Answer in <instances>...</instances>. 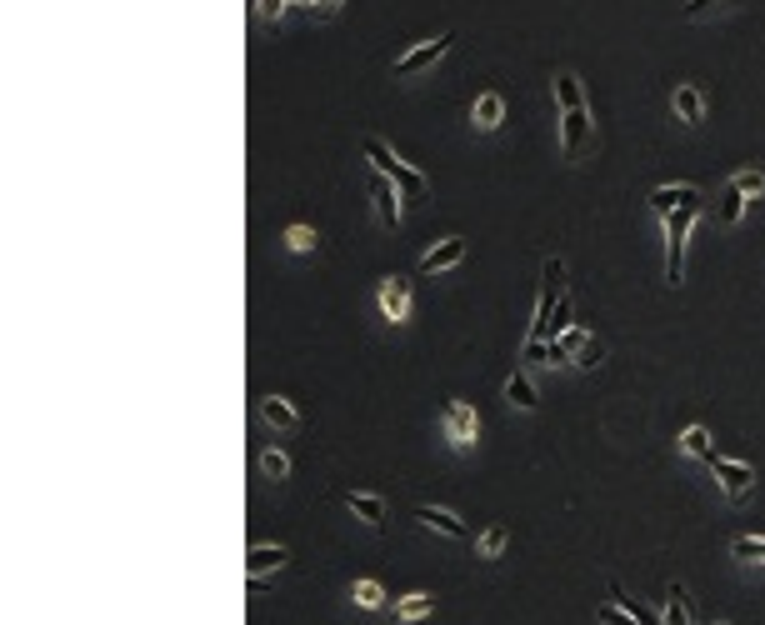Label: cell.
I'll return each mask as SVG.
<instances>
[{
  "instance_id": "cell-1",
  "label": "cell",
  "mask_w": 765,
  "mask_h": 625,
  "mask_svg": "<svg viewBox=\"0 0 765 625\" xmlns=\"http://www.w3.org/2000/svg\"><path fill=\"white\" fill-rule=\"evenodd\" d=\"M556 105H560V151L570 161H580L590 151V105L576 70H556Z\"/></svg>"
},
{
  "instance_id": "cell-2",
  "label": "cell",
  "mask_w": 765,
  "mask_h": 625,
  "mask_svg": "<svg viewBox=\"0 0 765 625\" xmlns=\"http://www.w3.org/2000/svg\"><path fill=\"white\" fill-rule=\"evenodd\" d=\"M360 145H366V161L376 165V171L386 175V180H396V185L406 190V196H425V190H430V175L416 171V165H406V161H400V155L390 151L386 141H380V135H366Z\"/></svg>"
},
{
  "instance_id": "cell-3",
  "label": "cell",
  "mask_w": 765,
  "mask_h": 625,
  "mask_svg": "<svg viewBox=\"0 0 765 625\" xmlns=\"http://www.w3.org/2000/svg\"><path fill=\"white\" fill-rule=\"evenodd\" d=\"M661 220H665V281L680 285L685 281V246H690L696 220H700V206H680V210H671V216H661Z\"/></svg>"
},
{
  "instance_id": "cell-4",
  "label": "cell",
  "mask_w": 765,
  "mask_h": 625,
  "mask_svg": "<svg viewBox=\"0 0 765 625\" xmlns=\"http://www.w3.org/2000/svg\"><path fill=\"white\" fill-rule=\"evenodd\" d=\"M706 465L716 471V481H720V491H726V501H746V495L756 491V465L730 461V455H720V450H710Z\"/></svg>"
},
{
  "instance_id": "cell-5",
  "label": "cell",
  "mask_w": 765,
  "mask_h": 625,
  "mask_svg": "<svg viewBox=\"0 0 765 625\" xmlns=\"http://www.w3.org/2000/svg\"><path fill=\"white\" fill-rule=\"evenodd\" d=\"M451 46H455V30H441L435 40H420V46H410L406 56H396V76L406 80V76H420V70H430Z\"/></svg>"
},
{
  "instance_id": "cell-6",
  "label": "cell",
  "mask_w": 765,
  "mask_h": 625,
  "mask_svg": "<svg viewBox=\"0 0 765 625\" xmlns=\"http://www.w3.org/2000/svg\"><path fill=\"white\" fill-rule=\"evenodd\" d=\"M445 436H451V446H475V436H481V416H475V406H465V400H451L445 406Z\"/></svg>"
},
{
  "instance_id": "cell-7",
  "label": "cell",
  "mask_w": 765,
  "mask_h": 625,
  "mask_svg": "<svg viewBox=\"0 0 765 625\" xmlns=\"http://www.w3.org/2000/svg\"><path fill=\"white\" fill-rule=\"evenodd\" d=\"M380 311H386V321H396V325L410 321V281L406 275H386V281H380Z\"/></svg>"
},
{
  "instance_id": "cell-8",
  "label": "cell",
  "mask_w": 765,
  "mask_h": 625,
  "mask_svg": "<svg viewBox=\"0 0 765 625\" xmlns=\"http://www.w3.org/2000/svg\"><path fill=\"white\" fill-rule=\"evenodd\" d=\"M416 521L425 525V531L445 535V540H471V525H465L461 515L441 511V505H416Z\"/></svg>"
},
{
  "instance_id": "cell-9",
  "label": "cell",
  "mask_w": 765,
  "mask_h": 625,
  "mask_svg": "<svg viewBox=\"0 0 765 625\" xmlns=\"http://www.w3.org/2000/svg\"><path fill=\"white\" fill-rule=\"evenodd\" d=\"M291 566V550L285 546H250L246 550V580H265L271 570H285Z\"/></svg>"
},
{
  "instance_id": "cell-10",
  "label": "cell",
  "mask_w": 765,
  "mask_h": 625,
  "mask_svg": "<svg viewBox=\"0 0 765 625\" xmlns=\"http://www.w3.org/2000/svg\"><path fill=\"white\" fill-rule=\"evenodd\" d=\"M465 260V240L461 236H451V240H441V246H430L420 256V275H441V270H455Z\"/></svg>"
},
{
  "instance_id": "cell-11",
  "label": "cell",
  "mask_w": 765,
  "mask_h": 625,
  "mask_svg": "<svg viewBox=\"0 0 765 625\" xmlns=\"http://www.w3.org/2000/svg\"><path fill=\"white\" fill-rule=\"evenodd\" d=\"M400 196H406V190L376 171V180H370V200H376V216L386 220V226H400Z\"/></svg>"
},
{
  "instance_id": "cell-12",
  "label": "cell",
  "mask_w": 765,
  "mask_h": 625,
  "mask_svg": "<svg viewBox=\"0 0 765 625\" xmlns=\"http://www.w3.org/2000/svg\"><path fill=\"white\" fill-rule=\"evenodd\" d=\"M671 105H675V121H685V125L706 121V90H700L696 80H680L675 95H671Z\"/></svg>"
},
{
  "instance_id": "cell-13",
  "label": "cell",
  "mask_w": 765,
  "mask_h": 625,
  "mask_svg": "<svg viewBox=\"0 0 765 625\" xmlns=\"http://www.w3.org/2000/svg\"><path fill=\"white\" fill-rule=\"evenodd\" d=\"M255 410H260V420L271 430H295V426H301V410H295L285 396H260V400H255Z\"/></svg>"
},
{
  "instance_id": "cell-14",
  "label": "cell",
  "mask_w": 765,
  "mask_h": 625,
  "mask_svg": "<svg viewBox=\"0 0 765 625\" xmlns=\"http://www.w3.org/2000/svg\"><path fill=\"white\" fill-rule=\"evenodd\" d=\"M645 200H651L655 216H671V210H680V206H700V190L696 185H655Z\"/></svg>"
},
{
  "instance_id": "cell-15",
  "label": "cell",
  "mask_w": 765,
  "mask_h": 625,
  "mask_svg": "<svg viewBox=\"0 0 765 625\" xmlns=\"http://www.w3.org/2000/svg\"><path fill=\"white\" fill-rule=\"evenodd\" d=\"M471 121H475V131H501V121H505V101H501V90H485V95H475V105H471Z\"/></svg>"
},
{
  "instance_id": "cell-16",
  "label": "cell",
  "mask_w": 765,
  "mask_h": 625,
  "mask_svg": "<svg viewBox=\"0 0 765 625\" xmlns=\"http://www.w3.org/2000/svg\"><path fill=\"white\" fill-rule=\"evenodd\" d=\"M345 505L356 511V521L370 525V531H380V525H386V501H380V495H370V491H345Z\"/></svg>"
},
{
  "instance_id": "cell-17",
  "label": "cell",
  "mask_w": 765,
  "mask_h": 625,
  "mask_svg": "<svg viewBox=\"0 0 765 625\" xmlns=\"http://www.w3.org/2000/svg\"><path fill=\"white\" fill-rule=\"evenodd\" d=\"M505 400H510L515 410H536V406H540V390H536V380H530V370H510Z\"/></svg>"
},
{
  "instance_id": "cell-18",
  "label": "cell",
  "mask_w": 765,
  "mask_h": 625,
  "mask_svg": "<svg viewBox=\"0 0 765 625\" xmlns=\"http://www.w3.org/2000/svg\"><path fill=\"white\" fill-rule=\"evenodd\" d=\"M665 625H696V620H690V596H685L680 580L665 586Z\"/></svg>"
},
{
  "instance_id": "cell-19",
  "label": "cell",
  "mask_w": 765,
  "mask_h": 625,
  "mask_svg": "<svg viewBox=\"0 0 765 625\" xmlns=\"http://www.w3.org/2000/svg\"><path fill=\"white\" fill-rule=\"evenodd\" d=\"M430 610H435V600L425 590H410L406 600H396V620H425Z\"/></svg>"
},
{
  "instance_id": "cell-20",
  "label": "cell",
  "mask_w": 765,
  "mask_h": 625,
  "mask_svg": "<svg viewBox=\"0 0 765 625\" xmlns=\"http://www.w3.org/2000/svg\"><path fill=\"white\" fill-rule=\"evenodd\" d=\"M730 185H736L746 200L765 196V165H746V171H736V175H730Z\"/></svg>"
},
{
  "instance_id": "cell-21",
  "label": "cell",
  "mask_w": 765,
  "mask_h": 625,
  "mask_svg": "<svg viewBox=\"0 0 765 625\" xmlns=\"http://www.w3.org/2000/svg\"><path fill=\"white\" fill-rule=\"evenodd\" d=\"M730 556L750 560V566H765V535H736L730 540Z\"/></svg>"
},
{
  "instance_id": "cell-22",
  "label": "cell",
  "mask_w": 765,
  "mask_h": 625,
  "mask_svg": "<svg viewBox=\"0 0 765 625\" xmlns=\"http://www.w3.org/2000/svg\"><path fill=\"white\" fill-rule=\"evenodd\" d=\"M740 216H746V196L736 185H726V196H720V226H740Z\"/></svg>"
},
{
  "instance_id": "cell-23",
  "label": "cell",
  "mask_w": 765,
  "mask_h": 625,
  "mask_svg": "<svg viewBox=\"0 0 765 625\" xmlns=\"http://www.w3.org/2000/svg\"><path fill=\"white\" fill-rule=\"evenodd\" d=\"M350 596H356L360 610H380V606H386V590H380V580H356V590H350Z\"/></svg>"
},
{
  "instance_id": "cell-24",
  "label": "cell",
  "mask_w": 765,
  "mask_h": 625,
  "mask_svg": "<svg viewBox=\"0 0 765 625\" xmlns=\"http://www.w3.org/2000/svg\"><path fill=\"white\" fill-rule=\"evenodd\" d=\"M260 475L265 481H285V475H291V461H285V450H260Z\"/></svg>"
},
{
  "instance_id": "cell-25",
  "label": "cell",
  "mask_w": 765,
  "mask_h": 625,
  "mask_svg": "<svg viewBox=\"0 0 765 625\" xmlns=\"http://www.w3.org/2000/svg\"><path fill=\"white\" fill-rule=\"evenodd\" d=\"M680 450H685V455H700V461H706V455L716 450V446H710V430H706V426H690L685 436H680Z\"/></svg>"
},
{
  "instance_id": "cell-26",
  "label": "cell",
  "mask_w": 765,
  "mask_h": 625,
  "mask_svg": "<svg viewBox=\"0 0 765 625\" xmlns=\"http://www.w3.org/2000/svg\"><path fill=\"white\" fill-rule=\"evenodd\" d=\"M570 325H576V295H560L556 301V315H550V335H560V331H570Z\"/></svg>"
},
{
  "instance_id": "cell-27",
  "label": "cell",
  "mask_w": 765,
  "mask_h": 625,
  "mask_svg": "<svg viewBox=\"0 0 765 625\" xmlns=\"http://www.w3.org/2000/svg\"><path fill=\"white\" fill-rule=\"evenodd\" d=\"M505 525H491V531H481V535H475V550H481V556L485 560H495V556H501V550H505Z\"/></svg>"
},
{
  "instance_id": "cell-28",
  "label": "cell",
  "mask_w": 765,
  "mask_h": 625,
  "mask_svg": "<svg viewBox=\"0 0 765 625\" xmlns=\"http://www.w3.org/2000/svg\"><path fill=\"white\" fill-rule=\"evenodd\" d=\"M595 620H600V625H641V620L631 616V610L621 606V600H605V606L595 610Z\"/></svg>"
},
{
  "instance_id": "cell-29",
  "label": "cell",
  "mask_w": 765,
  "mask_h": 625,
  "mask_svg": "<svg viewBox=\"0 0 765 625\" xmlns=\"http://www.w3.org/2000/svg\"><path fill=\"white\" fill-rule=\"evenodd\" d=\"M285 246H291L295 256H305V250H315V230L311 226H291L285 230Z\"/></svg>"
},
{
  "instance_id": "cell-30",
  "label": "cell",
  "mask_w": 765,
  "mask_h": 625,
  "mask_svg": "<svg viewBox=\"0 0 765 625\" xmlns=\"http://www.w3.org/2000/svg\"><path fill=\"white\" fill-rule=\"evenodd\" d=\"M600 360H605V341H595V335H590V341L576 351V365H580V370H595Z\"/></svg>"
},
{
  "instance_id": "cell-31",
  "label": "cell",
  "mask_w": 765,
  "mask_h": 625,
  "mask_svg": "<svg viewBox=\"0 0 765 625\" xmlns=\"http://www.w3.org/2000/svg\"><path fill=\"white\" fill-rule=\"evenodd\" d=\"M285 10H291V0H255V16H260V20H271V26L285 16Z\"/></svg>"
},
{
  "instance_id": "cell-32",
  "label": "cell",
  "mask_w": 765,
  "mask_h": 625,
  "mask_svg": "<svg viewBox=\"0 0 765 625\" xmlns=\"http://www.w3.org/2000/svg\"><path fill=\"white\" fill-rule=\"evenodd\" d=\"M716 5H720V0H685V5H680V16H685V20H700L706 10H716Z\"/></svg>"
},
{
  "instance_id": "cell-33",
  "label": "cell",
  "mask_w": 765,
  "mask_h": 625,
  "mask_svg": "<svg viewBox=\"0 0 765 625\" xmlns=\"http://www.w3.org/2000/svg\"><path fill=\"white\" fill-rule=\"evenodd\" d=\"M340 5H345V0H315V16H335Z\"/></svg>"
},
{
  "instance_id": "cell-34",
  "label": "cell",
  "mask_w": 765,
  "mask_h": 625,
  "mask_svg": "<svg viewBox=\"0 0 765 625\" xmlns=\"http://www.w3.org/2000/svg\"><path fill=\"white\" fill-rule=\"evenodd\" d=\"M291 5H315V0H291Z\"/></svg>"
},
{
  "instance_id": "cell-35",
  "label": "cell",
  "mask_w": 765,
  "mask_h": 625,
  "mask_svg": "<svg viewBox=\"0 0 765 625\" xmlns=\"http://www.w3.org/2000/svg\"><path fill=\"white\" fill-rule=\"evenodd\" d=\"M716 625H730V620H716Z\"/></svg>"
}]
</instances>
